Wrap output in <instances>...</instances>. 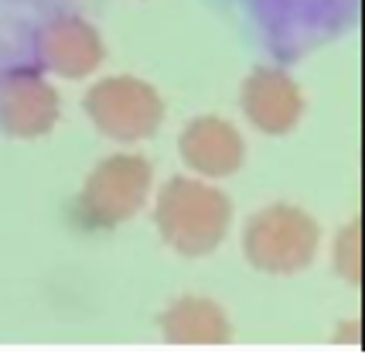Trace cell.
Returning <instances> with one entry per match:
<instances>
[{
  "instance_id": "2",
  "label": "cell",
  "mask_w": 365,
  "mask_h": 355,
  "mask_svg": "<svg viewBox=\"0 0 365 355\" xmlns=\"http://www.w3.org/2000/svg\"><path fill=\"white\" fill-rule=\"evenodd\" d=\"M318 246V229L314 222L297 209H267L259 212L250 229H246V253L253 257L256 267L273 270V274H290L311 263Z\"/></svg>"
},
{
  "instance_id": "7",
  "label": "cell",
  "mask_w": 365,
  "mask_h": 355,
  "mask_svg": "<svg viewBox=\"0 0 365 355\" xmlns=\"http://www.w3.org/2000/svg\"><path fill=\"white\" fill-rule=\"evenodd\" d=\"M41 51H45V62L58 72V76H68V79H79L86 72H93L99 58H103V48H99V38L89 24H82L79 17H62L55 21L45 31V41H41Z\"/></svg>"
},
{
  "instance_id": "8",
  "label": "cell",
  "mask_w": 365,
  "mask_h": 355,
  "mask_svg": "<svg viewBox=\"0 0 365 355\" xmlns=\"http://www.w3.org/2000/svg\"><path fill=\"white\" fill-rule=\"evenodd\" d=\"M181 150H185V161L191 168H198L202 175H229L236 171L242 161V140L239 133L222 120H198L185 130L181 137Z\"/></svg>"
},
{
  "instance_id": "4",
  "label": "cell",
  "mask_w": 365,
  "mask_h": 355,
  "mask_svg": "<svg viewBox=\"0 0 365 355\" xmlns=\"http://www.w3.org/2000/svg\"><path fill=\"white\" fill-rule=\"evenodd\" d=\"M147 185H150V168L140 158H113L99 164L82 195L86 215L96 222H120L137 212Z\"/></svg>"
},
{
  "instance_id": "1",
  "label": "cell",
  "mask_w": 365,
  "mask_h": 355,
  "mask_svg": "<svg viewBox=\"0 0 365 355\" xmlns=\"http://www.w3.org/2000/svg\"><path fill=\"white\" fill-rule=\"evenodd\" d=\"M158 222L164 240L181 253H208L225 236L229 226V198L205 181L178 178L160 195Z\"/></svg>"
},
{
  "instance_id": "9",
  "label": "cell",
  "mask_w": 365,
  "mask_h": 355,
  "mask_svg": "<svg viewBox=\"0 0 365 355\" xmlns=\"http://www.w3.org/2000/svg\"><path fill=\"white\" fill-rule=\"evenodd\" d=\"M164 331L175 341H225L229 328H225V314L208 301H181V304L168 314Z\"/></svg>"
},
{
  "instance_id": "6",
  "label": "cell",
  "mask_w": 365,
  "mask_h": 355,
  "mask_svg": "<svg viewBox=\"0 0 365 355\" xmlns=\"http://www.w3.org/2000/svg\"><path fill=\"white\" fill-rule=\"evenodd\" d=\"M242 106L246 113L256 120V127L267 133H284L294 127V120L301 116L304 99L297 93V86L287 79L284 72H256L253 79L246 82L242 93Z\"/></svg>"
},
{
  "instance_id": "3",
  "label": "cell",
  "mask_w": 365,
  "mask_h": 355,
  "mask_svg": "<svg viewBox=\"0 0 365 355\" xmlns=\"http://www.w3.org/2000/svg\"><path fill=\"white\" fill-rule=\"evenodd\" d=\"M89 113L103 133L120 137V140H137V137L154 133L160 120V99L150 86L120 76V79H106L96 86L89 96Z\"/></svg>"
},
{
  "instance_id": "5",
  "label": "cell",
  "mask_w": 365,
  "mask_h": 355,
  "mask_svg": "<svg viewBox=\"0 0 365 355\" xmlns=\"http://www.w3.org/2000/svg\"><path fill=\"white\" fill-rule=\"evenodd\" d=\"M55 116H58V99L38 76L21 72L0 89V120L11 133L21 137L45 133L55 123Z\"/></svg>"
}]
</instances>
